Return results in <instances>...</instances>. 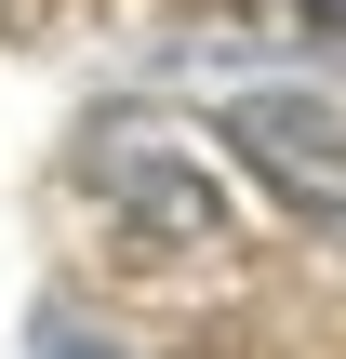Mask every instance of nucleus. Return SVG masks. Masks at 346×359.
<instances>
[{
  "label": "nucleus",
  "instance_id": "nucleus-2",
  "mask_svg": "<svg viewBox=\"0 0 346 359\" xmlns=\"http://www.w3.org/2000/svg\"><path fill=\"white\" fill-rule=\"evenodd\" d=\"M293 200H346V120H320V107H293V93H253L240 120H227Z\"/></svg>",
  "mask_w": 346,
  "mask_h": 359
},
{
  "label": "nucleus",
  "instance_id": "nucleus-1",
  "mask_svg": "<svg viewBox=\"0 0 346 359\" xmlns=\"http://www.w3.org/2000/svg\"><path fill=\"white\" fill-rule=\"evenodd\" d=\"M93 173H107L120 213H147V226H173V240H213V173L173 160L160 133H93Z\"/></svg>",
  "mask_w": 346,
  "mask_h": 359
},
{
  "label": "nucleus",
  "instance_id": "nucleus-3",
  "mask_svg": "<svg viewBox=\"0 0 346 359\" xmlns=\"http://www.w3.org/2000/svg\"><path fill=\"white\" fill-rule=\"evenodd\" d=\"M27 346H40V359H120V346H107V333H80L67 306H40V320H27Z\"/></svg>",
  "mask_w": 346,
  "mask_h": 359
},
{
  "label": "nucleus",
  "instance_id": "nucleus-4",
  "mask_svg": "<svg viewBox=\"0 0 346 359\" xmlns=\"http://www.w3.org/2000/svg\"><path fill=\"white\" fill-rule=\"evenodd\" d=\"M293 13H307V27H346V0H293Z\"/></svg>",
  "mask_w": 346,
  "mask_h": 359
}]
</instances>
